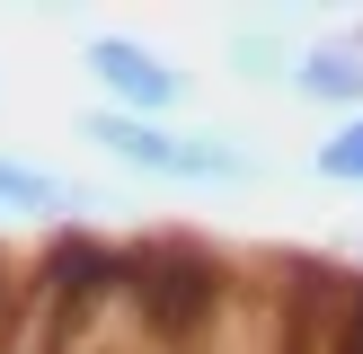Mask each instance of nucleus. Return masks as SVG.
I'll return each mask as SVG.
<instances>
[{"label":"nucleus","mask_w":363,"mask_h":354,"mask_svg":"<svg viewBox=\"0 0 363 354\" xmlns=\"http://www.w3.org/2000/svg\"><path fill=\"white\" fill-rule=\"evenodd\" d=\"M80 142L98 159H116L124 177H142V186H195V195H248L266 186V151L240 133H222V124H142V115H106V106H89L80 115Z\"/></svg>","instance_id":"obj_1"},{"label":"nucleus","mask_w":363,"mask_h":354,"mask_svg":"<svg viewBox=\"0 0 363 354\" xmlns=\"http://www.w3.org/2000/svg\"><path fill=\"white\" fill-rule=\"evenodd\" d=\"M80 71L89 88H98L106 115H142V124H186V62H169L160 45H142V35H89L80 45Z\"/></svg>","instance_id":"obj_2"},{"label":"nucleus","mask_w":363,"mask_h":354,"mask_svg":"<svg viewBox=\"0 0 363 354\" xmlns=\"http://www.w3.org/2000/svg\"><path fill=\"white\" fill-rule=\"evenodd\" d=\"M293 98L319 115H363V27L346 35H311L293 62Z\"/></svg>","instance_id":"obj_3"},{"label":"nucleus","mask_w":363,"mask_h":354,"mask_svg":"<svg viewBox=\"0 0 363 354\" xmlns=\"http://www.w3.org/2000/svg\"><path fill=\"white\" fill-rule=\"evenodd\" d=\"M80 204H98V195L80 186V177H62V169H45V159H27V151H0V222H80Z\"/></svg>","instance_id":"obj_4"},{"label":"nucleus","mask_w":363,"mask_h":354,"mask_svg":"<svg viewBox=\"0 0 363 354\" xmlns=\"http://www.w3.org/2000/svg\"><path fill=\"white\" fill-rule=\"evenodd\" d=\"M293 62H301V45L284 35V18H248V27H230V45H222V71L248 80V88H293Z\"/></svg>","instance_id":"obj_5"},{"label":"nucleus","mask_w":363,"mask_h":354,"mask_svg":"<svg viewBox=\"0 0 363 354\" xmlns=\"http://www.w3.org/2000/svg\"><path fill=\"white\" fill-rule=\"evenodd\" d=\"M311 177L319 186H363V115H337L311 142Z\"/></svg>","instance_id":"obj_6"}]
</instances>
